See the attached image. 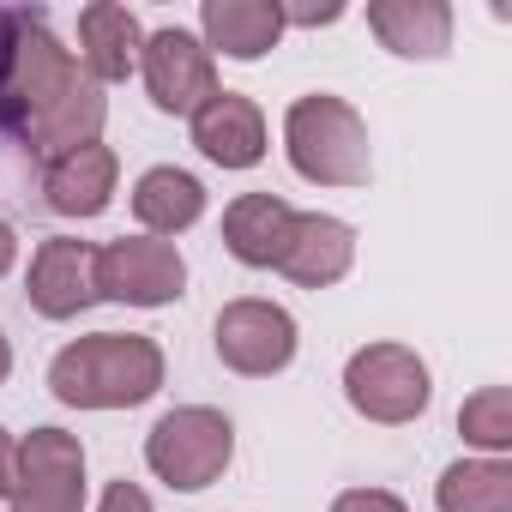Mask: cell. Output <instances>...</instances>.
I'll return each mask as SVG.
<instances>
[{
    "label": "cell",
    "instance_id": "1",
    "mask_svg": "<svg viewBox=\"0 0 512 512\" xmlns=\"http://www.w3.org/2000/svg\"><path fill=\"white\" fill-rule=\"evenodd\" d=\"M109 97L73 49L49 31L43 13H0V133H13L37 157H67L97 145Z\"/></svg>",
    "mask_w": 512,
    "mask_h": 512
},
{
    "label": "cell",
    "instance_id": "10",
    "mask_svg": "<svg viewBox=\"0 0 512 512\" xmlns=\"http://www.w3.org/2000/svg\"><path fill=\"white\" fill-rule=\"evenodd\" d=\"M25 296L43 320H79L97 302V247L73 241V235H49L31 253V278Z\"/></svg>",
    "mask_w": 512,
    "mask_h": 512
},
{
    "label": "cell",
    "instance_id": "4",
    "mask_svg": "<svg viewBox=\"0 0 512 512\" xmlns=\"http://www.w3.org/2000/svg\"><path fill=\"white\" fill-rule=\"evenodd\" d=\"M229 458H235V422L211 404H181V410L157 416V428L145 434V464L175 494L211 488L229 470Z\"/></svg>",
    "mask_w": 512,
    "mask_h": 512
},
{
    "label": "cell",
    "instance_id": "7",
    "mask_svg": "<svg viewBox=\"0 0 512 512\" xmlns=\"http://www.w3.org/2000/svg\"><path fill=\"white\" fill-rule=\"evenodd\" d=\"M13 512H85V446L67 428H31L13 464Z\"/></svg>",
    "mask_w": 512,
    "mask_h": 512
},
{
    "label": "cell",
    "instance_id": "25",
    "mask_svg": "<svg viewBox=\"0 0 512 512\" xmlns=\"http://www.w3.org/2000/svg\"><path fill=\"white\" fill-rule=\"evenodd\" d=\"M13 260H19V235H13V223L0 217V278L13 272Z\"/></svg>",
    "mask_w": 512,
    "mask_h": 512
},
{
    "label": "cell",
    "instance_id": "8",
    "mask_svg": "<svg viewBox=\"0 0 512 512\" xmlns=\"http://www.w3.org/2000/svg\"><path fill=\"white\" fill-rule=\"evenodd\" d=\"M211 344H217V362L229 374H247V380H272L296 362V320L278 308V302H260V296H241L217 314L211 326Z\"/></svg>",
    "mask_w": 512,
    "mask_h": 512
},
{
    "label": "cell",
    "instance_id": "26",
    "mask_svg": "<svg viewBox=\"0 0 512 512\" xmlns=\"http://www.w3.org/2000/svg\"><path fill=\"white\" fill-rule=\"evenodd\" d=\"M7 374H13V344H7V332H0V386H7Z\"/></svg>",
    "mask_w": 512,
    "mask_h": 512
},
{
    "label": "cell",
    "instance_id": "21",
    "mask_svg": "<svg viewBox=\"0 0 512 512\" xmlns=\"http://www.w3.org/2000/svg\"><path fill=\"white\" fill-rule=\"evenodd\" d=\"M332 512H410V506L398 494H386V488H350V494L332 500Z\"/></svg>",
    "mask_w": 512,
    "mask_h": 512
},
{
    "label": "cell",
    "instance_id": "24",
    "mask_svg": "<svg viewBox=\"0 0 512 512\" xmlns=\"http://www.w3.org/2000/svg\"><path fill=\"white\" fill-rule=\"evenodd\" d=\"M13 464H19V440L0 428V494H13Z\"/></svg>",
    "mask_w": 512,
    "mask_h": 512
},
{
    "label": "cell",
    "instance_id": "15",
    "mask_svg": "<svg viewBox=\"0 0 512 512\" xmlns=\"http://www.w3.org/2000/svg\"><path fill=\"white\" fill-rule=\"evenodd\" d=\"M139 49H145V31H139V19L127 7L97 0V7L79 13V67H85V79L121 85L139 67Z\"/></svg>",
    "mask_w": 512,
    "mask_h": 512
},
{
    "label": "cell",
    "instance_id": "11",
    "mask_svg": "<svg viewBox=\"0 0 512 512\" xmlns=\"http://www.w3.org/2000/svg\"><path fill=\"white\" fill-rule=\"evenodd\" d=\"M356 266V229L344 217H326V211H296L290 217V235H284V253H278V272L302 290H332L344 284Z\"/></svg>",
    "mask_w": 512,
    "mask_h": 512
},
{
    "label": "cell",
    "instance_id": "17",
    "mask_svg": "<svg viewBox=\"0 0 512 512\" xmlns=\"http://www.w3.org/2000/svg\"><path fill=\"white\" fill-rule=\"evenodd\" d=\"M290 217H296V205H284L278 193H241L223 211V247L235 253L241 266L266 272V266H278V253H284Z\"/></svg>",
    "mask_w": 512,
    "mask_h": 512
},
{
    "label": "cell",
    "instance_id": "12",
    "mask_svg": "<svg viewBox=\"0 0 512 512\" xmlns=\"http://www.w3.org/2000/svg\"><path fill=\"white\" fill-rule=\"evenodd\" d=\"M193 145L217 163V169H253L266 157V115L241 91H217L199 115H193Z\"/></svg>",
    "mask_w": 512,
    "mask_h": 512
},
{
    "label": "cell",
    "instance_id": "18",
    "mask_svg": "<svg viewBox=\"0 0 512 512\" xmlns=\"http://www.w3.org/2000/svg\"><path fill=\"white\" fill-rule=\"evenodd\" d=\"M133 217H139L145 235H157V241L193 229V223L205 217V187H199V175H187V169H175V163L145 169V175L133 181Z\"/></svg>",
    "mask_w": 512,
    "mask_h": 512
},
{
    "label": "cell",
    "instance_id": "2",
    "mask_svg": "<svg viewBox=\"0 0 512 512\" xmlns=\"http://www.w3.org/2000/svg\"><path fill=\"white\" fill-rule=\"evenodd\" d=\"M49 392L73 410H133L163 392V350L145 332H91L49 362Z\"/></svg>",
    "mask_w": 512,
    "mask_h": 512
},
{
    "label": "cell",
    "instance_id": "9",
    "mask_svg": "<svg viewBox=\"0 0 512 512\" xmlns=\"http://www.w3.org/2000/svg\"><path fill=\"white\" fill-rule=\"evenodd\" d=\"M139 73H145L151 103H157L163 115H187V121L223 91V85H217V61H211V49H205L193 31H181V25H163V31L145 37V49H139Z\"/></svg>",
    "mask_w": 512,
    "mask_h": 512
},
{
    "label": "cell",
    "instance_id": "13",
    "mask_svg": "<svg viewBox=\"0 0 512 512\" xmlns=\"http://www.w3.org/2000/svg\"><path fill=\"white\" fill-rule=\"evenodd\" d=\"M199 43L229 61H266L284 37V13H278V0H205L199 7Z\"/></svg>",
    "mask_w": 512,
    "mask_h": 512
},
{
    "label": "cell",
    "instance_id": "5",
    "mask_svg": "<svg viewBox=\"0 0 512 512\" xmlns=\"http://www.w3.org/2000/svg\"><path fill=\"white\" fill-rule=\"evenodd\" d=\"M344 398H350L356 416H368L380 428H404L428 410L434 380H428V362L410 344H362L344 362Z\"/></svg>",
    "mask_w": 512,
    "mask_h": 512
},
{
    "label": "cell",
    "instance_id": "23",
    "mask_svg": "<svg viewBox=\"0 0 512 512\" xmlns=\"http://www.w3.org/2000/svg\"><path fill=\"white\" fill-rule=\"evenodd\" d=\"M278 13H284V31H290V25H338V19H344L338 0H320V7H314V0H308V7H290V0H278Z\"/></svg>",
    "mask_w": 512,
    "mask_h": 512
},
{
    "label": "cell",
    "instance_id": "19",
    "mask_svg": "<svg viewBox=\"0 0 512 512\" xmlns=\"http://www.w3.org/2000/svg\"><path fill=\"white\" fill-rule=\"evenodd\" d=\"M440 512H512V464L506 458H458L434 488Z\"/></svg>",
    "mask_w": 512,
    "mask_h": 512
},
{
    "label": "cell",
    "instance_id": "22",
    "mask_svg": "<svg viewBox=\"0 0 512 512\" xmlns=\"http://www.w3.org/2000/svg\"><path fill=\"white\" fill-rule=\"evenodd\" d=\"M97 512H157V506H151V494H145L139 482H127V476H121V482H109V488H103V506H97Z\"/></svg>",
    "mask_w": 512,
    "mask_h": 512
},
{
    "label": "cell",
    "instance_id": "3",
    "mask_svg": "<svg viewBox=\"0 0 512 512\" xmlns=\"http://www.w3.org/2000/svg\"><path fill=\"white\" fill-rule=\"evenodd\" d=\"M284 151H290V169L314 187H368V169H374L368 121L332 91H314V97L290 103Z\"/></svg>",
    "mask_w": 512,
    "mask_h": 512
},
{
    "label": "cell",
    "instance_id": "14",
    "mask_svg": "<svg viewBox=\"0 0 512 512\" xmlns=\"http://www.w3.org/2000/svg\"><path fill=\"white\" fill-rule=\"evenodd\" d=\"M115 175H121V163L109 145H79L43 169V199L55 217H103L115 199Z\"/></svg>",
    "mask_w": 512,
    "mask_h": 512
},
{
    "label": "cell",
    "instance_id": "20",
    "mask_svg": "<svg viewBox=\"0 0 512 512\" xmlns=\"http://www.w3.org/2000/svg\"><path fill=\"white\" fill-rule=\"evenodd\" d=\"M458 434H464L470 446H482L488 458H500V452L512 446V392H506V386L470 392L464 410H458Z\"/></svg>",
    "mask_w": 512,
    "mask_h": 512
},
{
    "label": "cell",
    "instance_id": "6",
    "mask_svg": "<svg viewBox=\"0 0 512 512\" xmlns=\"http://www.w3.org/2000/svg\"><path fill=\"white\" fill-rule=\"evenodd\" d=\"M187 290V260L175 241L157 235H121L97 247V302H127V308H169Z\"/></svg>",
    "mask_w": 512,
    "mask_h": 512
},
{
    "label": "cell",
    "instance_id": "16",
    "mask_svg": "<svg viewBox=\"0 0 512 512\" xmlns=\"http://www.w3.org/2000/svg\"><path fill=\"white\" fill-rule=\"evenodd\" d=\"M368 31L404 61H440L452 49V7L446 0H374Z\"/></svg>",
    "mask_w": 512,
    "mask_h": 512
}]
</instances>
